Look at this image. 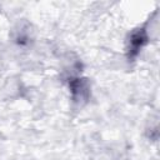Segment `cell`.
I'll list each match as a JSON object with an SVG mask.
<instances>
[{
  "mask_svg": "<svg viewBox=\"0 0 160 160\" xmlns=\"http://www.w3.org/2000/svg\"><path fill=\"white\" fill-rule=\"evenodd\" d=\"M69 85H70V89H71V92L75 100L79 101V100H84L88 98L90 88L85 79H71Z\"/></svg>",
  "mask_w": 160,
  "mask_h": 160,
  "instance_id": "obj_2",
  "label": "cell"
},
{
  "mask_svg": "<svg viewBox=\"0 0 160 160\" xmlns=\"http://www.w3.org/2000/svg\"><path fill=\"white\" fill-rule=\"evenodd\" d=\"M146 41H148V35L144 29H140L132 32V35L130 36V42H129V58L136 56L140 49L146 44Z\"/></svg>",
  "mask_w": 160,
  "mask_h": 160,
  "instance_id": "obj_1",
  "label": "cell"
}]
</instances>
